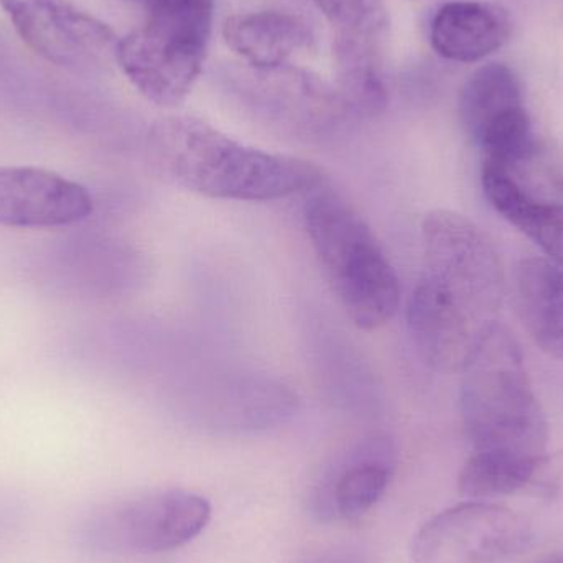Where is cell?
Masks as SVG:
<instances>
[{
  "instance_id": "1",
  "label": "cell",
  "mask_w": 563,
  "mask_h": 563,
  "mask_svg": "<svg viewBox=\"0 0 563 563\" xmlns=\"http://www.w3.org/2000/svg\"><path fill=\"white\" fill-rule=\"evenodd\" d=\"M423 273L407 303L417 353L432 369L462 373L505 297L501 260L463 214L430 211L422 221Z\"/></svg>"
},
{
  "instance_id": "2",
  "label": "cell",
  "mask_w": 563,
  "mask_h": 563,
  "mask_svg": "<svg viewBox=\"0 0 563 563\" xmlns=\"http://www.w3.org/2000/svg\"><path fill=\"white\" fill-rule=\"evenodd\" d=\"M148 158L165 180L213 200L276 201L328 184L323 168L305 158L250 147L188 115L152 128Z\"/></svg>"
},
{
  "instance_id": "3",
  "label": "cell",
  "mask_w": 563,
  "mask_h": 563,
  "mask_svg": "<svg viewBox=\"0 0 563 563\" xmlns=\"http://www.w3.org/2000/svg\"><path fill=\"white\" fill-rule=\"evenodd\" d=\"M462 374L460 412L475 453L545 460L548 422L508 328L493 324Z\"/></svg>"
},
{
  "instance_id": "4",
  "label": "cell",
  "mask_w": 563,
  "mask_h": 563,
  "mask_svg": "<svg viewBox=\"0 0 563 563\" xmlns=\"http://www.w3.org/2000/svg\"><path fill=\"white\" fill-rule=\"evenodd\" d=\"M305 228L344 313L364 331L379 330L400 307V282L364 218L330 185L310 191Z\"/></svg>"
},
{
  "instance_id": "5",
  "label": "cell",
  "mask_w": 563,
  "mask_h": 563,
  "mask_svg": "<svg viewBox=\"0 0 563 563\" xmlns=\"http://www.w3.org/2000/svg\"><path fill=\"white\" fill-rule=\"evenodd\" d=\"M210 519L203 496L170 489L98 509L82 525V541L104 554H164L198 538Z\"/></svg>"
},
{
  "instance_id": "6",
  "label": "cell",
  "mask_w": 563,
  "mask_h": 563,
  "mask_svg": "<svg viewBox=\"0 0 563 563\" xmlns=\"http://www.w3.org/2000/svg\"><path fill=\"white\" fill-rule=\"evenodd\" d=\"M460 121L482 151L483 164L516 174L534 157V132L521 81L509 66L489 63L466 79L460 92Z\"/></svg>"
},
{
  "instance_id": "7",
  "label": "cell",
  "mask_w": 563,
  "mask_h": 563,
  "mask_svg": "<svg viewBox=\"0 0 563 563\" xmlns=\"http://www.w3.org/2000/svg\"><path fill=\"white\" fill-rule=\"evenodd\" d=\"M531 541V526L505 506L470 501L427 521L412 542L413 563H496Z\"/></svg>"
},
{
  "instance_id": "8",
  "label": "cell",
  "mask_w": 563,
  "mask_h": 563,
  "mask_svg": "<svg viewBox=\"0 0 563 563\" xmlns=\"http://www.w3.org/2000/svg\"><path fill=\"white\" fill-rule=\"evenodd\" d=\"M208 40L147 20L119 40L115 58L129 81L154 104H180L197 82L207 58Z\"/></svg>"
},
{
  "instance_id": "9",
  "label": "cell",
  "mask_w": 563,
  "mask_h": 563,
  "mask_svg": "<svg viewBox=\"0 0 563 563\" xmlns=\"http://www.w3.org/2000/svg\"><path fill=\"white\" fill-rule=\"evenodd\" d=\"M20 38L46 62L78 66L115 49L114 32L66 0H0Z\"/></svg>"
},
{
  "instance_id": "10",
  "label": "cell",
  "mask_w": 563,
  "mask_h": 563,
  "mask_svg": "<svg viewBox=\"0 0 563 563\" xmlns=\"http://www.w3.org/2000/svg\"><path fill=\"white\" fill-rule=\"evenodd\" d=\"M396 465V443L390 437H364L324 470L311 498L314 515L323 521L360 519L383 498Z\"/></svg>"
},
{
  "instance_id": "11",
  "label": "cell",
  "mask_w": 563,
  "mask_h": 563,
  "mask_svg": "<svg viewBox=\"0 0 563 563\" xmlns=\"http://www.w3.org/2000/svg\"><path fill=\"white\" fill-rule=\"evenodd\" d=\"M82 185L36 167H0V227L59 228L91 217Z\"/></svg>"
},
{
  "instance_id": "12",
  "label": "cell",
  "mask_w": 563,
  "mask_h": 563,
  "mask_svg": "<svg viewBox=\"0 0 563 563\" xmlns=\"http://www.w3.org/2000/svg\"><path fill=\"white\" fill-rule=\"evenodd\" d=\"M512 33L505 7L460 0L440 7L430 26V42L450 62L475 63L498 52Z\"/></svg>"
},
{
  "instance_id": "13",
  "label": "cell",
  "mask_w": 563,
  "mask_h": 563,
  "mask_svg": "<svg viewBox=\"0 0 563 563\" xmlns=\"http://www.w3.org/2000/svg\"><path fill=\"white\" fill-rule=\"evenodd\" d=\"M223 38L244 62L271 71L300 49L310 48L313 32L300 15L264 10L230 16L223 25Z\"/></svg>"
},
{
  "instance_id": "14",
  "label": "cell",
  "mask_w": 563,
  "mask_h": 563,
  "mask_svg": "<svg viewBox=\"0 0 563 563\" xmlns=\"http://www.w3.org/2000/svg\"><path fill=\"white\" fill-rule=\"evenodd\" d=\"M512 290L529 336L549 356L563 361V267L544 257L522 260Z\"/></svg>"
},
{
  "instance_id": "15",
  "label": "cell",
  "mask_w": 563,
  "mask_h": 563,
  "mask_svg": "<svg viewBox=\"0 0 563 563\" xmlns=\"http://www.w3.org/2000/svg\"><path fill=\"white\" fill-rule=\"evenodd\" d=\"M334 32L336 71L380 68L389 30L383 0H313Z\"/></svg>"
},
{
  "instance_id": "16",
  "label": "cell",
  "mask_w": 563,
  "mask_h": 563,
  "mask_svg": "<svg viewBox=\"0 0 563 563\" xmlns=\"http://www.w3.org/2000/svg\"><path fill=\"white\" fill-rule=\"evenodd\" d=\"M482 181L493 208L563 267V207L538 200L516 175L493 165L483 164Z\"/></svg>"
},
{
  "instance_id": "17",
  "label": "cell",
  "mask_w": 563,
  "mask_h": 563,
  "mask_svg": "<svg viewBox=\"0 0 563 563\" xmlns=\"http://www.w3.org/2000/svg\"><path fill=\"white\" fill-rule=\"evenodd\" d=\"M545 460L473 453L459 476L460 495L475 501L512 495L538 482Z\"/></svg>"
},
{
  "instance_id": "18",
  "label": "cell",
  "mask_w": 563,
  "mask_h": 563,
  "mask_svg": "<svg viewBox=\"0 0 563 563\" xmlns=\"http://www.w3.org/2000/svg\"><path fill=\"white\" fill-rule=\"evenodd\" d=\"M561 563H563V562H561Z\"/></svg>"
}]
</instances>
